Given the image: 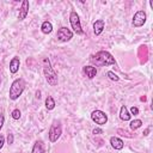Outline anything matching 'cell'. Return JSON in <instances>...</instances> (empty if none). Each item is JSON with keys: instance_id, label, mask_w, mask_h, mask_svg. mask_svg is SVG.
Wrapping results in <instances>:
<instances>
[{"instance_id": "obj_1", "label": "cell", "mask_w": 153, "mask_h": 153, "mask_svg": "<svg viewBox=\"0 0 153 153\" xmlns=\"http://www.w3.org/2000/svg\"><path fill=\"white\" fill-rule=\"evenodd\" d=\"M91 62L94 63L96 66H100V67H104V66H110V65H115L116 61H115V57L106 50H100L98 53H96L94 55L91 56Z\"/></svg>"}, {"instance_id": "obj_2", "label": "cell", "mask_w": 153, "mask_h": 153, "mask_svg": "<svg viewBox=\"0 0 153 153\" xmlns=\"http://www.w3.org/2000/svg\"><path fill=\"white\" fill-rule=\"evenodd\" d=\"M42 63H43V73H44V76H45L47 82H48L50 86H56L57 82H59L57 74H56L55 71L53 69L49 59H48V57H44L43 61H42Z\"/></svg>"}, {"instance_id": "obj_3", "label": "cell", "mask_w": 153, "mask_h": 153, "mask_svg": "<svg viewBox=\"0 0 153 153\" xmlns=\"http://www.w3.org/2000/svg\"><path fill=\"white\" fill-rule=\"evenodd\" d=\"M24 88H25V81H24V79H22V78L16 79L11 84V87H10V93H8L10 99L11 100H17L22 96Z\"/></svg>"}, {"instance_id": "obj_4", "label": "cell", "mask_w": 153, "mask_h": 153, "mask_svg": "<svg viewBox=\"0 0 153 153\" xmlns=\"http://www.w3.org/2000/svg\"><path fill=\"white\" fill-rule=\"evenodd\" d=\"M62 134V127H61V122L60 121H53L51 126H50V129H49V141L50 142H56L60 136Z\"/></svg>"}, {"instance_id": "obj_5", "label": "cell", "mask_w": 153, "mask_h": 153, "mask_svg": "<svg viewBox=\"0 0 153 153\" xmlns=\"http://www.w3.org/2000/svg\"><path fill=\"white\" fill-rule=\"evenodd\" d=\"M69 23H71V26L73 29V31L76 33V35H81L82 33V29H81V24H80V19H79V16L75 11H72L71 14H69Z\"/></svg>"}, {"instance_id": "obj_6", "label": "cell", "mask_w": 153, "mask_h": 153, "mask_svg": "<svg viewBox=\"0 0 153 153\" xmlns=\"http://www.w3.org/2000/svg\"><path fill=\"white\" fill-rule=\"evenodd\" d=\"M91 120L96 123V124H99V126H103L108 122V116L104 111L102 110H93L91 112Z\"/></svg>"}, {"instance_id": "obj_7", "label": "cell", "mask_w": 153, "mask_h": 153, "mask_svg": "<svg viewBox=\"0 0 153 153\" xmlns=\"http://www.w3.org/2000/svg\"><path fill=\"white\" fill-rule=\"evenodd\" d=\"M56 37H57V39L61 41V42H68V41H71L72 37H73V31L69 30V29L66 27V26H62V27L59 29V31H57V33H56Z\"/></svg>"}, {"instance_id": "obj_8", "label": "cell", "mask_w": 153, "mask_h": 153, "mask_svg": "<svg viewBox=\"0 0 153 153\" xmlns=\"http://www.w3.org/2000/svg\"><path fill=\"white\" fill-rule=\"evenodd\" d=\"M146 18H147V16H146V12L145 11H137L134 14V17H133V22H131L133 26H135V27L142 26L146 23Z\"/></svg>"}, {"instance_id": "obj_9", "label": "cell", "mask_w": 153, "mask_h": 153, "mask_svg": "<svg viewBox=\"0 0 153 153\" xmlns=\"http://www.w3.org/2000/svg\"><path fill=\"white\" fill-rule=\"evenodd\" d=\"M29 6L30 5H29V1L27 0H24L22 2V6L19 8V13H18V19L19 20H24L26 18V16L29 13Z\"/></svg>"}, {"instance_id": "obj_10", "label": "cell", "mask_w": 153, "mask_h": 153, "mask_svg": "<svg viewBox=\"0 0 153 153\" xmlns=\"http://www.w3.org/2000/svg\"><path fill=\"white\" fill-rule=\"evenodd\" d=\"M19 66H20V60L18 56H14L11 61H10V72L12 74H16L19 71Z\"/></svg>"}, {"instance_id": "obj_11", "label": "cell", "mask_w": 153, "mask_h": 153, "mask_svg": "<svg viewBox=\"0 0 153 153\" xmlns=\"http://www.w3.org/2000/svg\"><path fill=\"white\" fill-rule=\"evenodd\" d=\"M103 30H104V20H103V19L96 20V22L93 23V32H94V35H96V36L100 35V33L103 32Z\"/></svg>"}, {"instance_id": "obj_12", "label": "cell", "mask_w": 153, "mask_h": 153, "mask_svg": "<svg viewBox=\"0 0 153 153\" xmlns=\"http://www.w3.org/2000/svg\"><path fill=\"white\" fill-rule=\"evenodd\" d=\"M110 143H111V146H112V148H115V149H122L123 148V146H124V142L120 139V137H116V136H111L110 137Z\"/></svg>"}, {"instance_id": "obj_13", "label": "cell", "mask_w": 153, "mask_h": 153, "mask_svg": "<svg viewBox=\"0 0 153 153\" xmlns=\"http://www.w3.org/2000/svg\"><path fill=\"white\" fill-rule=\"evenodd\" d=\"M82 71H84L85 75H86L88 79H93V78L96 76V74H97V68L93 67V66H85V67L82 68Z\"/></svg>"}, {"instance_id": "obj_14", "label": "cell", "mask_w": 153, "mask_h": 153, "mask_svg": "<svg viewBox=\"0 0 153 153\" xmlns=\"http://www.w3.org/2000/svg\"><path fill=\"white\" fill-rule=\"evenodd\" d=\"M31 153H44V143L42 140H37L31 149Z\"/></svg>"}, {"instance_id": "obj_15", "label": "cell", "mask_w": 153, "mask_h": 153, "mask_svg": "<svg viewBox=\"0 0 153 153\" xmlns=\"http://www.w3.org/2000/svg\"><path fill=\"white\" fill-rule=\"evenodd\" d=\"M130 117H131V115L129 114L127 106H126V105H122L121 109H120V118H121L122 121H129Z\"/></svg>"}, {"instance_id": "obj_16", "label": "cell", "mask_w": 153, "mask_h": 153, "mask_svg": "<svg viewBox=\"0 0 153 153\" xmlns=\"http://www.w3.org/2000/svg\"><path fill=\"white\" fill-rule=\"evenodd\" d=\"M41 31H42L43 33H45V35L50 33V32L53 31V25H51V23H50V22H48V20L43 22V23H42V25H41Z\"/></svg>"}, {"instance_id": "obj_17", "label": "cell", "mask_w": 153, "mask_h": 153, "mask_svg": "<svg viewBox=\"0 0 153 153\" xmlns=\"http://www.w3.org/2000/svg\"><path fill=\"white\" fill-rule=\"evenodd\" d=\"M55 100H54V98L51 97V96H48L47 98H45V108L48 109V110H53L54 108H55Z\"/></svg>"}, {"instance_id": "obj_18", "label": "cell", "mask_w": 153, "mask_h": 153, "mask_svg": "<svg viewBox=\"0 0 153 153\" xmlns=\"http://www.w3.org/2000/svg\"><path fill=\"white\" fill-rule=\"evenodd\" d=\"M141 126H142V121H141V120H134V121L130 122V129H131V130H136V129H139Z\"/></svg>"}, {"instance_id": "obj_19", "label": "cell", "mask_w": 153, "mask_h": 153, "mask_svg": "<svg viewBox=\"0 0 153 153\" xmlns=\"http://www.w3.org/2000/svg\"><path fill=\"white\" fill-rule=\"evenodd\" d=\"M106 75H108V76H109V79H110V80H112V81H118V80H120V78H118L114 72H111V71H109V72L106 73Z\"/></svg>"}, {"instance_id": "obj_20", "label": "cell", "mask_w": 153, "mask_h": 153, "mask_svg": "<svg viewBox=\"0 0 153 153\" xmlns=\"http://www.w3.org/2000/svg\"><path fill=\"white\" fill-rule=\"evenodd\" d=\"M20 110L19 109H14L13 111H12V114H11V116H12V118L13 120H19L20 118Z\"/></svg>"}, {"instance_id": "obj_21", "label": "cell", "mask_w": 153, "mask_h": 153, "mask_svg": "<svg viewBox=\"0 0 153 153\" xmlns=\"http://www.w3.org/2000/svg\"><path fill=\"white\" fill-rule=\"evenodd\" d=\"M129 114H130V115H137V114H139V109H137L136 106H131Z\"/></svg>"}, {"instance_id": "obj_22", "label": "cell", "mask_w": 153, "mask_h": 153, "mask_svg": "<svg viewBox=\"0 0 153 153\" xmlns=\"http://www.w3.org/2000/svg\"><path fill=\"white\" fill-rule=\"evenodd\" d=\"M13 140H14L13 134H11V133H10V134L7 135V143H8V145H12V143H13Z\"/></svg>"}, {"instance_id": "obj_23", "label": "cell", "mask_w": 153, "mask_h": 153, "mask_svg": "<svg viewBox=\"0 0 153 153\" xmlns=\"http://www.w3.org/2000/svg\"><path fill=\"white\" fill-rule=\"evenodd\" d=\"M103 133V130L100 129V128H94L93 130H92V134H94V135H99V134H102Z\"/></svg>"}, {"instance_id": "obj_24", "label": "cell", "mask_w": 153, "mask_h": 153, "mask_svg": "<svg viewBox=\"0 0 153 153\" xmlns=\"http://www.w3.org/2000/svg\"><path fill=\"white\" fill-rule=\"evenodd\" d=\"M4 122H5V117H4V114H0V130L4 126Z\"/></svg>"}, {"instance_id": "obj_25", "label": "cell", "mask_w": 153, "mask_h": 153, "mask_svg": "<svg viewBox=\"0 0 153 153\" xmlns=\"http://www.w3.org/2000/svg\"><path fill=\"white\" fill-rule=\"evenodd\" d=\"M4 143H5V136H4L2 134H0V149L2 148Z\"/></svg>"}, {"instance_id": "obj_26", "label": "cell", "mask_w": 153, "mask_h": 153, "mask_svg": "<svg viewBox=\"0 0 153 153\" xmlns=\"http://www.w3.org/2000/svg\"><path fill=\"white\" fill-rule=\"evenodd\" d=\"M36 98H38V99L41 98V91H37L36 92Z\"/></svg>"}, {"instance_id": "obj_27", "label": "cell", "mask_w": 153, "mask_h": 153, "mask_svg": "<svg viewBox=\"0 0 153 153\" xmlns=\"http://www.w3.org/2000/svg\"><path fill=\"white\" fill-rule=\"evenodd\" d=\"M148 133H149V129H146V130L143 131V135H148Z\"/></svg>"}, {"instance_id": "obj_28", "label": "cell", "mask_w": 153, "mask_h": 153, "mask_svg": "<svg viewBox=\"0 0 153 153\" xmlns=\"http://www.w3.org/2000/svg\"><path fill=\"white\" fill-rule=\"evenodd\" d=\"M0 85H1V75H0Z\"/></svg>"}]
</instances>
